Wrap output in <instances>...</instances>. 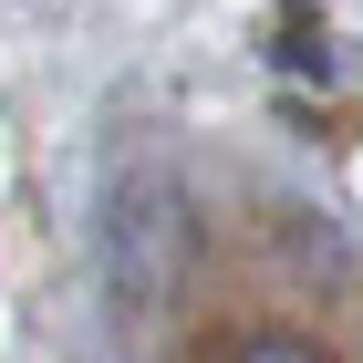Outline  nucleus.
<instances>
[{"label":"nucleus","instance_id":"2","mask_svg":"<svg viewBox=\"0 0 363 363\" xmlns=\"http://www.w3.org/2000/svg\"><path fill=\"white\" fill-rule=\"evenodd\" d=\"M239 363H333V353L301 342V333H250V342H239Z\"/></svg>","mask_w":363,"mask_h":363},{"label":"nucleus","instance_id":"1","mask_svg":"<svg viewBox=\"0 0 363 363\" xmlns=\"http://www.w3.org/2000/svg\"><path fill=\"white\" fill-rule=\"evenodd\" d=\"M177 250H187L177 197H167V187L125 197V228H114V280H125L135 301H167V291H177Z\"/></svg>","mask_w":363,"mask_h":363}]
</instances>
